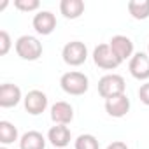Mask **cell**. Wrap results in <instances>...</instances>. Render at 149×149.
Returning a JSON list of instances; mask_svg holds the SVG:
<instances>
[{"instance_id": "1", "label": "cell", "mask_w": 149, "mask_h": 149, "mask_svg": "<svg viewBox=\"0 0 149 149\" xmlns=\"http://www.w3.org/2000/svg\"><path fill=\"white\" fill-rule=\"evenodd\" d=\"M60 86L65 93L68 95H74V97H79V95H84L90 88V81L88 77L84 76L83 72H76V70H72V72H67L61 76L60 79Z\"/></svg>"}, {"instance_id": "2", "label": "cell", "mask_w": 149, "mask_h": 149, "mask_svg": "<svg viewBox=\"0 0 149 149\" xmlns=\"http://www.w3.org/2000/svg\"><path fill=\"white\" fill-rule=\"evenodd\" d=\"M14 47H16L18 56L26 60V61H35L42 56V44L33 35H21L16 40Z\"/></svg>"}, {"instance_id": "3", "label": "cell", "mask_w": 149, "mask_h": 149, "mask_svg": "<svg viewBox=\"0 0 149 149\" xmlns=\"http://www.w3.org/2000/svg\"><path fill=\"white\" fill-rule=\"evenodd\" d=\"M125 90H126V83L119 74H107L98 81V93L105 100L125 95Z\"/></svg>"}, {"instance_id": "4", "label": "cell", "mask_w": 149, "mask_h": 149, "mask_svg": "<svg viewBox=\"0 0 149 149\" xmlns=\"http://www.w3.org/2000/svg\"><path fill=\"white\" fill-rule=\"evenodd\" d=\"M61 56H63V61L70 67H79L86 61L88 58V49L84 46V42H79V40H72L68 44L63 46V51H61Z\"/></svg>"}, {"instance_id": "5", "label": "cell", "mask_w": 149, "mask_h": 149, "mask_svg": "<svg viewBox=\"0 0 149 149\" xmlns=\"http://www.w3.org/2000/svg\"><path fill=\"white\" fill-rule=\"evenodd\" d=\"M93 61L97 67L104 68V70H112L118 68L121 65V60L114 54V51L111 49L109 44H98L93 51Z\"/></svg>"}, {"instance_id": "6", "label": "cell", "mask_w": 149, "mask_h": 149, "mask_svg": "<svg viewBox=\"0 0 149 149\" xmlns=\"http://www.w3.org/2000/svg\"><path fill=\"white\" fill-rule=\"evenodd\" d=\"M130 74L139 79V81H146L149 79V54L146 53H135L130 58Z\"/></svg>"}, {"instance_id": "7", "label": "cell", "mask_w": 149, "mask_h": 149, "mask_svg": "<svg viewBox=\"0 0 149 149\" xmlns=\"http://www.w3.org/2000/svg\"><path fill=\"white\" fill-rule=\"evenodd\" d=\"M23 100H25V109H26V112L32 114V116L42 114V112L46 111V107H47V97H46V93H42V91H39V90L28 91Z\"/></svg>"}, {"instance_id": "8", "label": "cell", "mask_w": 149, "mask_h": 149, "mask_svg": "<svg viewBox=\"0 0 149 149\" xmlns=\"http://www.w3.org/2000/svg\"><path fill=\"white\" fill-rule=\"evenodd\" d=\"M33 28L37 33L40 35H49L54 32L56 28V16L51 13V11H40L33 16V21H32Z\"/></svg>"}, {"instance_id": "9", "label": "cell", "mask_w": 149, "mask_h": 149, "mask_svg": "<svg viewBox=\"0 0 149 149\" xmlns=\"http://www.w3.org/2000/svg\"><path fill=\"white\" fill-rule=\"evenodd\" d=\"M111 49L114 51V54L123 61L133 56V42L126 37V35H114L109 42Z\"/></svg>"}, {"instance_id": "10", "label": "cell", "mask_w": 149, "mask_h": 149, "mask_svg": "<svg viewBox=\"0 0 149 149\" xmlns=\"http://www.w3.org/2000/svg\"><path fill=\"white\" fill-rule=\"evenodd\" d=\"M21 100V90L16 84L6 83L0 86V107L9 109V107H16Z\"/></svg>"}, {"instance_id": "11", "label": "cell", "mask_w": 149, "mask_h": 149, "mask_svg": "<svg viewBox=\"0 0 149 149\" xmlns=\"http://www.w3.org/2000/svg\"><path fill=\"white\" fill-rule=\"evenodd\" d=\"M105 111L112 118H123L130 111V98L126 97V93L114 97V98H109V100H105Z\"/></svg>"}, {"instance_id": "12", "label": "cell", "mask_w": 149, "mask_h": 149, "mask_svg": "<svg viewBox=\"0 0 149 149\" xmlns=\"http://www.w3.org/2000/svg\"><path fill=\"white\" fill-rule=\"evenodd\" d=\"M51 119L56 125H68L74 119V109L67 102H56L51 105Z\"/></svg>"}, {"instance_id": "13", "label": "cell", "mask_w": 149, "mask_h": 149, "mask_svg": "<svg viewBox=\"0 0 149 149\" xmlns=\"http://www.w3.org/2000/svg\"><path fill=\"white\" fill-rule=\"evenodd\" d=\"M70 139H72V135H70V130L67 128V125H54L47 132V140L54 147H65V146H68Z\"/></svg>"}, {"instance_id": "14", "label": "cell", "mask_w": 149, "mask_h": 149, "mask_svg": "<svg viewBox=\"0 0 149 149\" xmlns=\"http://www.w3.org/2000/svg\"><path fill=\"white\" fill-rule=\"evenodd\" d=\"M60 13L67 19H77L84 13V2L83 0H61L60 2Z\"/></svg>"}, {"instance_id": "15", "label": "cell", "mask_w": 149, "mask_h": 149, "mask_svg": "<svg viewBox=\"0 0 149 149\" xmlns=\"http://www.w3.org/2000/svg\"><path fill=\"white\" fill-rule=\"evenodd\" d=\"M46 147V139L42 133L30 130L19 139V149H44Z\"/></svg>"}, {"instance_id": "16", "label": "cell", "mask_w": 149, "mask_h": 149, "mask_svg": "<svg viewBox=\"0 0 149 149\" xmlns=\"http://www.w3.org/2000/svg\"><path fill=\"white\" fill-rule=\"evenodd\" d=\"M128 13L135 19H147L149 18V0H130Z\"/></svg>"}, {"instance_id": "17", "label": "cell", "mask_w": 149, "mask_h": 149, "mask_svg": "<svg viewBox=\"0 0 149 149\" xmlns=\"http://www.w3.org/2000/svg\"><path fill=\"white\" fill-rule=\"evenodd\" d=\"M14 140H18V128L9 121H0V142L9 146Z\"/></svg>"}, {"instance_id": "18", "label": "cell", "mask_w": 149, "mask_h": 149, "mask_svg": "<svg viewBox=\"0 0 149 149\" xmlns=\"http://www.w3.org/2000/svg\"><path fill=\"white\" fill-rule=\"evenodd\" d=\"M76 149H100V144L95 135L84 133L76 139Z\"/></svg>"}, {"instance_id": "19", "label": "cell", "mask_w": 149, "mask_h": 149, "mask_svg": "<svg viewBox=\"0 0 149 149\" xmlns=\"http://www.w3.org/2000/svg\"><path fill=\"white\" fill-rule=\"evenodd\" d=\"M14 7L18 11H23V13H32V11L40 7V2L39 0H16Z\"/></svg>"}, {"instance_id": "20", "label": "cell", "mask_w": 149, "mask_h": 149, "mask_svg": "<svg viewBox=\"0 0 149 149\" xmlns=\"http://www.w3.org/2000/svg\"><path fill=\"white\" fill-rule=\"evenodd\" d=\"M11 49V37L6 30H0V54H7Z\"/></svg>"}, {"instance_id": "21", "label": "cell", "mask_w": 149, "mask_h": 149, "mask_svg": "<svg viewBox=\"0 0 149 149\" xmlns=\"http://www.w3.org/2000/svg\"><path fill=\"white\" fill-rule=\"evenodd\" d=\"M139 98L144 105H149V83H144L139 88Z\"/></svg>"}, {"instance_id": "22", "label": "cell", "mask_w": 149, "mask_h": 149, "mask_svg": "<svg viewBox=\"0 0 149 149\" xmlns=\"http://www.w3.org/2000/svg\"><path fill=\"white\" fill-rule=\"evenodd\" d=\"M107 149H128V146H126L125 142H121V140H116V142L109 144V146H107Z\"/></svg>"}, {"instance_id": "23", "label": "cell", "mask_w": 149, "mask_h": 149, "mask_svg": "<svg viewBox=\"0 0 149 149\" xmlns=\"http://www.w3.org/2000/svg\"><path fill=\"white\" fill-rule=\"evenodd\" d=\"M147 54H149V44H147Z\"/></svg>"}, {"instance_id": "24", "label": "cell", "mask_w": 149, "mask_h": 149, "mask_svg": "<svg viewBox=\"0 0 149 149\" xmlns=\"http://www.w3.org/2000/svg\"><path fill=\"white\" fill-rule=\"evenodd\" d=\"M0 149H7V147H6V146H4V147H0Z\"/></svg>"}]
</instances>
